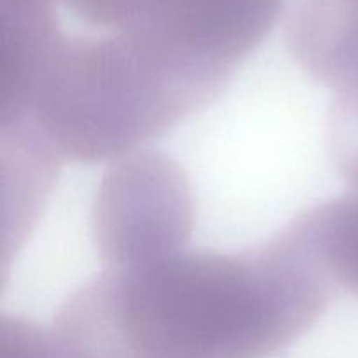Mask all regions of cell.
Returning a JSON list of instances; mask_svg holds the SVG:
<instances>
[{
  "label": "cell",
  "instance_id": "obj_3",
  "mask_svg": "<svg viewBox=\"0 0 358 358\" xmlns=\"http://www.w3.org/2000/svg\"><path fill=\"white\" fill-rule=\"evenodd\" d=\"M91 226L98 254L108 269L161 261L184 250L191 238V185L177 163L136 150L103 177Z\"/></svg>",
  "mask_w": 358,
  "mask_h": 358
},
{
  "label": "cell",
  "instance_id": "obj_1",
  "mask_svg": "<svg viewBox=\"0 0 358 358\" xmlns=\"http://www.w3.org/2000/svg\"><path fill=\"white\" fill-rule=\"evenodd\" d=\"M283 0H0V77L121 128L164 133L224 90Z\"/></svg>",
  "mask_w": 358,
  "mask_h": 358
},
{
  "label": "cell",
  "instance_id": "obj_6",
  "mask_svg": "<svg viewBox=\"0 0 358 358\" xmlns=\"http://www.w3.org/2000/svg\"><path fill=\"white\" fill-rule=\"evenodd\" d=\"M327 147L341 177L358 194V63L332 87Z\"/></svg>",
  "mask_w": 358,
  "mask_h": 358
},
{
  "label": "cell",
  "instance_id": "obj_5",
  "mask_svg": "<svg viewBox=\"0 0 358 358\" xmlns=\"http://www.w3.org/2000/svg\"><path fill=\"white\" fill-rule=\"evenodd\" d=\"M297 220L334 285L358 297V196L322 203Z\"/></svg>",
  "mask_w": 358,
  "mask_h": 358
},
{
  "label": "cell",
  "instance_id": "obj_2",
  "mask_svg": "<svg viewBox=\"0 0 358 358\" xmlns=\"http://www.w3.org/2000/svg\"><path fill=\"white\" fill-rule=\"evenodd\" d=\"M115 327L157 358H273L334 296L299 220L248 250L177 252L90 282Z\"/></svg>",
  "mask_w": 358,
  "mask_h": 358
},
{
  "label": "cell",
  "instance_id": "obj_4",
  "mask_svg": "<svg viewBox=\"0 0 358 358\" xmlns=\"http://www.w3.org/2000/svg\"><path fill=\"white\" fill-rule=\"evenodd\" d=\"M0 358H157L133 345L108 318L90 285L77 290L48 329L3 318Z\"/></svg>",
  "mask_w": 358,
  "mask_h": 358
}]
</instances>
